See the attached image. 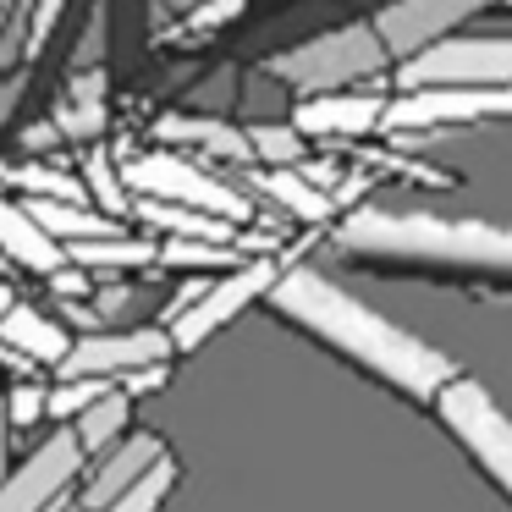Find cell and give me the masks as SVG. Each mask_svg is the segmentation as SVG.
<instances>
[{
    "instance_id": "1",
    "label": "cell",
    "mask_w": 512,
    "mask_h": 512,
    "mask_svg": "<svg viewBox=\"0 0 512 512\" xmlns=\"http://www.w3.org/2000/svg\"><path fill=\"white\" fill-rule=\"evenodd\" d=\"M265 303L287 325L309 331L314 342H325L331 353H342L347 364H358L364 375L386 380L391 391H402V397H413V402H435L457 380V364L446 353H435L430 342L408 336L402 325L380 320L375 309H364L353 292H342L314 265H287Z\"/></svg>"
},
{
    "instance_id": "2",
    "label": "cell",
    "mask_w": 512,
    "mask_h": 512,
    "mask_svg": "<svg viewBox=\"0 0 512 512\" xmlns=\"http://www.w3.org/2000/svg\"><path fill=\"white\" fill-rule=\"evenodd\" d=\"M336 254L375 259L402 270H452V276L512 281V226L496 221H446L424 210H347L331 226Z\"/></svg>"
},
{
    "instance_id": "3",
    "label": "cell",
    "mask_w": 512,
    "mask_h": 512,
    "mask_svg": "<svg viewBox=\"0 0 512 512\" xmlns=\"http://www.w3.org/2000/svg\"><path fill=\"white\" fill-rule=\"evenodd\" d=\"M386 61H391V50H386V39H380L375 23H347V28L314 34V39H303V45L270 56L265 72L309 100V94H336V89H347V83L375 78Z\"/></svg>"
},
{
    "instance_id": "4",
    "label": "cell",
    "mask_w": 512,
    "mask_h": 512,
    "mask_svg": "<svg viewBox=\"0 0 512 512\" xmlns=\"http://www.w3.org/2000/svg\"><path fill=\"white\" fill-rule=\"evenodd\" d=\"M122 177L133 188V199H166V204H188V210H210L221 221H259L254 215V199L232 182L210 177L199 160L177 155V149H144V155H127L122 160Z\"/></svg>"
},
{
    "instance_id": "5",
    "label": "cell",
    "mask_w": 512,
    "mask_h": 512,
    "mask_svg": "<svg viewBox=\"0 0 512 512\" xmlns=\"http://www.w3.org/2000/svg\"><path fill=\"white\" fill-rule=\"evenodd\" d=\"M435 413H441V424L468 446V457H474L512 501V419L496 408V397H490L479 380L457 375L452 386L435 397Z\"/></svg>"
},
{
    "instance_id": "6",
    "label": "cell",
    "mask_w": 512,
    "mask_h": 512,
    "mask_svg": "<svg viewBox=\"0 0 512 512\" xmlns=\"http://www.w3.org/2000/svg\"><path fill=\"white\" fill-rule=\"evenodd\" d=\"M281 259L276 254H254V259H243V265H232L221 281H210L204 287V298L193 303V309H182L177 320L166 325L171 331V342H177V353H193V347H204L221 325H232L243 309H254V303H265L270 298V287L281 281Z\"/></svg>"
},
{
    "instance_id": "7",
    "label": "cell",
    "mask_w": 512,
    "mask_h": 512,
    "mask_svg": "<svg viewBox=\"0 0 512 512\" xmlns=\"http://www.w3.org/2000/svg\"><path fill=\"white\" fill-rule=\"evenodd\" d=\"M512 116V83H446V89H402L386 105V133H435Z\"/></svg>"
},
{
    "instance_id": "8",
    "label": "cell",
    "mask_w": 512,
    "mask_h": 512,
    "mask_svg": "<svg viewBox=\"0 0 512 512\" xmlns=\"http://www.w3.org/2000/svg\"><path fill=\"white\" fill-rule=\"evenodd\" d=\"M446 83H512V39H435L397 67V89H446Z\"/></svg>"
},
{
    "instance_id": "9",
    "label": "cell",
    "mask_w": 512,
    "mask_h": 512,
    "mask_svg": "<svg viewBox=\"0 0 512 512\" xmlns=\"http://www.w3.org/2000/svg\"><path fill=\"white\" fill-rule=\"evenodd\" d=\"M83 441L78 430H56L50 441H39L12 474L0 479V512H56L67 501V490L83 474Z\"/></svg>"
},
{
    "instance_id": "10",
    "label": "cell",
    "mask_w": 512,
    "mask_h": 512,
    "mask_svg": "<svg viewBox=\"0 0 512 512\" xmlns=\"http://www.w3.org/2000/svg\"><path fill=\"white\" fill-rule=\"evenodd\" d=\"M177 342H171L166 325H105L72 342V353L61 358L56 375H100V380H122L133 369L149 364H171Z\"/></svg>"
},
{
    "instance_id": "11",
    "label": "cell",
    "mask_w": 512,
    "mask_h": 512,
    "mask_svg": "<svg viewBox=\"0 0 512 512\" xmlns=\"http://www.w3.org/2000/svg\"><path fill=\"white\" fill-rule=\"evenodd\" d=\"M490 6H501V0H391V6H380L375 28L391 61H413L419 50H430L435 39H446L457 23L490 12Z\"/></svg>"
},
{
    "instance_id": "12",
    "label": "cell",
    "mask_w": 512,
    "mask_h": 512,
    "mask_svg": "<svg viewBox=\"0 0 512 512\" xmlns=\"http://www.w3.org/2000/svg\"><path fill=\"white\" fill-rule=\"evenodd\" d=\"M160 457H166V441H160L155 430H133L127 441H116L111 452L94 457V468L83 474L78 501H83L89 512H105V507H111V501L122 496L127 485H133V479H144L149 468L160 463Z\"/></svg>"
},
{
    "instance_id": "13",
    "label": "cell",
    "mask_w": 512,
    "mask_h": 512,
    "mask_svg": "<svg viewBox=\"0 0 512 512\" xmlns=\"http://www.w3.org/2000/svg\"><path fill=\"white\" fill-rule=\"evenodd\" d=\"M386 105L391 100H380V94H309L292 111V127L303 138H364L386 127Z\"/></svg>"
},
{
    "instance_id": "14",
    "label": "cell",
    "mask_w": 512,
    "mask_h": 512,
    "mask_svg": "<svg viewBox=\"0 0 512 512\" xmlns=\"http://www.w3.org/2000/svg\"><path fill=\"white\" fill-rule=\"evenodd\" d=\"M248 188L259 193V199H270L276 210H287L292 221L303 226H336L342 221V204H336V193H325L314 177H303L298 166H265L248 177Z\"/></svg>"
},
{
    "instance_id": "15",
    "label": "cell",
    "mask_w": 512,
    "mask_h": 512,
    "mask_svg": "<svg viewBox=\"0 0 512 512\" xmlns=\"http://www.w3.org/2000/svg\"><path fill=\"white\" fill-rule=\"evenodd\" d=\"M0 254L12 259V265L34 270V276H56L61 265H72L67 243L50 237L45 226L34 221L28 204H12V199H0Z\"/></svg>"
},
{
    "instance_id": "16",
    "label": "cell",
    "mask_w": 512,
    "mask_h": 512,
    "mask_svg": "<svg viewBox=\"0 0 512 512\" xmlns=\"http://www.w3.org/2000/svg\"><path fill=\"white\" fill-rule=\"evenodd\" d=\"M0 336H6L23 358H34L39 369H61V358H67L72 342H78L67 320H50L45 309H34V303H12L6 320H0Z\"/></svg>"
},
{
    "instance_id": "17",
    "label": "cell",
    "mask_w": 512,
    "mask_h": 512,
    "mask_svg": "<svg viewBox=\"0 0 512 512\" xmlns=\"http://www.w3.org/2000/svg\"><path fill=\"white\" fill-rule=\"evenodd\" d=\"M155 138H160V144H188V149H204V155L232 160V166H248V160H254V144H248V133H243V127L215 122V116L166 111V116L155 122Z\"/></svg>"
},
{
    "instance_id": "18",
    "label": "cell",
    "mask_w": 512,
    "mask_h": 512,
    "mask_svg": "<svg viewBox=\"0 0 512 512\" xmlns=\"http://www.w3.org/2000/svg\"><path fill=\"white\" fill-rule=\"evenodd\" d=\"M72 430H78V441H83V452H89V457L111 452L116 441H127V435H133V391L116 380L100 402H89V408L72 419Z\"/></svg>"
},
{
    "instance_id": "19",
    "label": "cell",
    "mask_w": 512,
    "mask_h": 512,
    "mask_svg": "<svg viewBox=\"0 0 512 512\" xmlns=\"http://www.w3.org/2000/svg\"><path fill=\"white\" fill-rule=\"evenodd\" d=\"M133 215L155 226L160 237H204V243H237V221H221L210 210H188V204L166 199H133Z\"/></svg>"
},
{
    "instance_id": "20",
    "label": "cell",
    "mask_w": 512,
    "mask_h": 512,
    "mask_svg": "<svg viewBox=\"0 0 512 512\" xmlns=\"http://www.w3.org/2000/svg\"><path fill=\"white\" fill-rule=\"evenodd\" d=\"M72 265L94 270V276H127V270H144V265H160V243L149 237H100V243H72L67 248Z\"/></svg>"
},
{
    "instance_id": "21",
    "label": "cell",
    "mask_w": 512,
    "mask_h": 512,
    "mask_svg": "<svg viewBox=\"0 0 512 512\" xmlns=\"http://www.w3.org/2000/svg\"><path fill=\"white\" fill-rule=\"evenodd\" d=\"M83 188H89V199H100L105 215L133 210V188L122 177V160H111V149H89L83 155Z\"/></svg>"
},
{
    "instance_id": "22",
    "label": "cell",
    "mask_w": 512,
    "mask_h": 512,
    "mask_svg": "<svg viewBox=\"0 0 512 512\" xmlns=\"http://www.w3.org/2000/svg\"><path fill=\"white\" fill-rule=\"evenodd\" d=\"M166 270H215V265H243L237 243H204V237H166L160 243Z\"/></svg>"
},
{
    "instance_id": "23",
    "label": "cell",
    "mask_w": 512,
    "mask_h": 512,
    "mask_svg": "<svg viewBox=\"0 0 512 512\" xmlns=\"http://www.w3.org/2000/svg\"><path fill=\"white\" fill-rule=\"evenodd\" d=\"M177 474H182V468H177V457L166 452V457H160V463L149 468L144 479H133V485H127V490H122V496H116L105 512H160V501L171 496V485H177Z\"/></svg>"
},
{
    "instance_id": "24",
    "label": "cell",
    "mask_w": 512,
    "mask_h": 512,
    "mask_svg": "<svg viewBox=\"0 0 512 512\" xmlns=\"http://www.w3.org/2000/svg\"><path fill=\"white\" fill-rule=\"evenodd\" d=\"M111 386L116 380H100V375H56V386H50V419L72 424L89 402H100Z\"/></svg>"
},
{
    "instance_id": "25",
    "label": "cell",
    "mask_w": 512,
    "mask_h": 512,
    "mask_svg": "<svg viewBox=\"0 0 512 512\" xmlns=\"http://www.w3.org/2000/svg\"><path fill=\"white\" fill-rule=\"evenodd\" d=\"M12 182L28 193V199H89V188H83V177H67V171L56 166H17Z\"/></svg>"
},
{
    "instance_id": "26",
    "label": "cell",
    "mask_w": 512,
    "mask_h": 512,
    "mask_svg": "<svg viewBox=\"0 0 512 512\" xmlns=\"http://www.w3.org/2000/svg\"><path fill=\"white\" fill-rule=\"evenodd\" d=\"M248 144H254L259 166H303V133L298 127H248Z\"/></svg>"
},
{
    "instance_id": "27",
    "label": "cell",
    "mask_w": 512,
    "mask_h": 512,
    "mask_svg": "<svg viewBox=\"0 0 512 512\" xmlns=\"http://www.w3.org/2000/svg\"><path fill=\"white\" fill-rule=\"evenodd\" d=\"M0 413H6L12 430H34L39 419H50V386H39V380H17V386L0 397Z\"/></svg>"
},
{
    "instance_id": "28",
    "label": "cell",
    "mask_w": 512,
    "mask_h": 512,
    "mask_svg": "<svg viewBox=\"0 0 512 512\" xmlns=\"http://www.w3.org/2000/svg\"><path fill=\"white\" fill-rule=\"evenodd\" d=\"M243 6H248V0H204V6H193V12L182 17V34H215V28L237 23Z\"/></svg>"
},
{
    "instance_id": "29",
    "label": "cell",
    "mask_w": 512,
    "mask_h": 512,
    "mask_svg": "<svg viewBox=\"0 0 512 512\" xmlns=\"http://www.w3.org/2000/svg\"><path fill=\"white\" fill-rule=\"evenodd\" d=\"M89 276H94V270H83V265H61L56 276H45V281H50V292L67 303V298H94V292H89Z\"/></svg>"
},
{
    "instance_id": "30",
    "label": "cell",
    "mask_w": 512,
    "mask_h": 512,
    "mask_svg": "<svg viewBox=\"0 0 512 512\" xmlns=\"http://www.w3.org/2000/svg\"><path fill=\"white\" fill-rule=\"evenodd\" d=\"M61 6H67V0H39V17L28 23V56H39V50H45L50 28L61 23Z\"/></svg>"
},
{
    "instance_id": "31",
    "label": "cell",
    "mask_w": 512,
    "mask_h": 512,
    "mask_svg": "<svg viewBox=\"0 0 512 512\" xmlns=\"http://www.w3.org/2000/svg\"><path fill=\"white\" fill-rule=\"evenodd\" d=\"M89 303L105 314V325H111V320H122V314H127V303H133V287H100Z\"/></svg>"
},
{
    "instance_id": "32",
    "label": "cell",
    "mask_w": 512,
    "mask_h": 512,
    "mask_svg": "<svg viewBox=\"0 0 512 512\" xmlns=\"http://www.w3.org/2000/svg\"><path fill=\"white\" fill-rule=\"evenodd\" d=\"M171 380V364H149V369H133V375H122V386L133 391V397H144V391H160Z\"/></svg>"
},
{
    "instance_id": "33",
    "label": "cell",
    "mask_w": 512,
    "mask_h": 512,
    "mask_svg": "<svg viewBox=\"0 0 512 512\" xmlns=\"http://www.w3.org/2000/svg\"><path fill=\"white\" fill-rule=\"evenodd\" d=\"M193 6H204V0H160V12H166V17H188Z\"/></svg>"
},
{
    "instance_id": "34",
    "label": "cell",
    "mask_w": 512,
    "mask_h": 512,
    "mask_svg": "<svg viewBox=\"0 0 512 512\" xmlns=\"http://www.w3.org/2000/svg\"><path fill=\"white\" fill-rule=\"evenodd\" d=\"M6 435H12V424H6V413H0V479L12 474V468H6Z\"/></svg>"
},
{
    "instance_id": "35",
    "label": "cell",
    "mask_w": 512,
    "mask_h": 512,
    "mask_svg": "<svg viewBox=\"0 0 512 512\" xmlns=\"http://www.w3.org/2000/svg\"><path fill=\"white\" fill-rule=\"evenodd\" d=\"M12 303H17V298H12V287L0 281V320H6V309H12Z\"/></svg>"
},
{
    "instance_id": "36",
    "label": "cell",
    "mask_w": 512,
    "mask_h": 512,
    "mask_svg": "<svg viewBox=\"0 0 512 512\" xmlns=\"http://www.w3.org/2000/svg\"><path fill=\"white\" fill-rule=\"evenodd\" d=\"M56 512H89V507H83V501H61Z\"/></svg>"
},
{
    "instance_id": "37",
    "label": "cell",
    "mask_w": 512,
    "mask_h": 512,
    "mask_svg": "<svg viewBox=\"0 0 512 512\" xmlns=\"http://www.w3.org/2000/svg\"><path fill=\"white\" fill-rule=\"evenodd\" d=\"M6 6H12V0H0V12H6Z\"/></svg>"
},
{
    "instance_id": "38",
    "label": "cell",
    "mask_w": 512,
    "mask_h": 512,
    "mask_svg": "<svg viewBox=\"0 0 512 512\" xmlns=\"http://www.w3.org/2000/svg\"><path fill=\"white\" fill-rule=\"evenodd\" d=\"M501 6H512V0H501Z\"/></svg>"
},
{
    "instance_id": "39",
    "label": "cell",
    "mask_w": 512,
    "mask_h": 512,
    "mask_svg": "<svg viewBox=\"0 0 512 512\" xmlns=\"http://www.w3.org/2000/svg\"><path fill=\"white\" fill-rule=\"evenodd\" d=\"M0 17H6V12H0Z\"/></svg>"
}]
</instances>
